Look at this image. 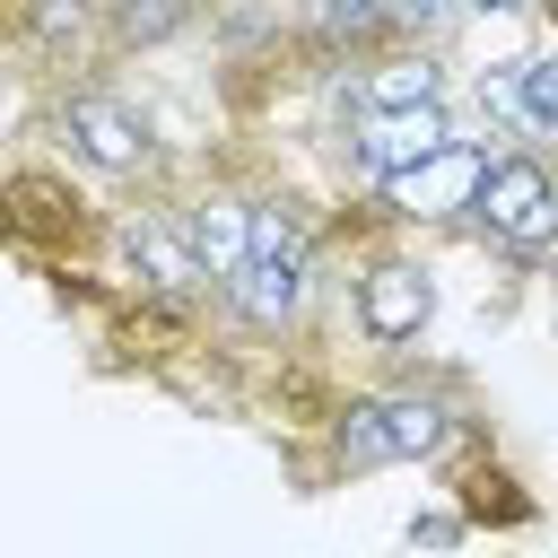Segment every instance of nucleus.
Instances as JSON below:
<instances>
[{"label": "nucleus", "instance_id": "3", "mask_svg": "<svg viewBox=\"0 0 558 558\" xmlns=\"http://www.w3.org/2000/svg\"><path fill=\"white\" fill-rule=\"evenodd\" d=\"M52 140H61L87 174H105V183H157V174H166L157 122H148L122 87H105L96 70H78V78L52 87Z\"/></svg>", "mask_w": 558, "mask_h": 558}, {"label": "nucleus", "instance_id": "7", "mask_svg": "<svg viewBox=\"0 0 558 558\" xmlns=\"http://www.w3.org/2000/svg\"><path fill=\"white\" fill-rule=\"evenodd\" d=\"M349 113H392V105H445L453 96V70H445V44H410V35H384L366 52H349V78H340Z\"/></svg>", "mask_w": 558, "mask_h": 558}, {"label": "nucleus", "instance_id": "5", "mask_svg": "<svg viewBox=\"0 0 558 558\" xmlns=\"http://www.w3.org/2000/svg\"><path fill=\"white\" fill-rule=\"evenodd\" d=\"M349 314H357L366 349L401 357V349L436 323V270H427V253H418L410 235H384L375 253H357V270H349Z\"/></svg>", "mask_w": 558, "mask_h": 558}, {"label": "nucleus", "instance_id": "16", "mask_svg": "<svg viewBox=\"0 0 558 558\" xmlns=\"http://www.w3.org/2000/svg\"><path fill=\"white\" fill-rule=\"evenodd\" d=\"M462 9H480V17H488V9H532V0H462Z\"/></svg>", "mask_w": 558, "mask_h": 558}, {"label": "nucleus", "instance_id": "9", "mask_svg": "<svg viewBox=\"0 0 558 558\" xmlns=\"http://www.w3.org/2000/svg\"><path fill=\"white\" fill-rule=\"evenodd\" d=\"M9 44H17L44 78H78V70L113 61L96 0H9Z\"/></svg>", "mask_w": 558, "mask_h": 558}, {"label": "nucleus", "instance_id": "8", "mask_svg": "<svg viewBox=\"0 0 558 558\" xmlns=\"http://www.w3.org/2000/svg\"><path fill=\"white\" fill-rule=\"evenodd\" d=\"M314 288H323V262H270V253H253L209 305H227L253 340H296L305 314H314Z\"/></svg>", "mask_w": 558, "mask_h": 558}, {"label": "nucleus", "instance_id": "14", "mask_svg": "<svg viewBox=\"0 0 558 558\" xmlns=\"http://www.w3.org/2000/svg\"><path fill=\"white\" fill-rule=\"evenodd\" d=\"M105 9V52H157L201 26V0H96Z\"/></svg>", "mask_w": 558, "mask_h": 558}, {"label": "nucleus", "instance_id": "13", "mask_svg": "<svg viewBox=\"0 0 558 558\" xmlns=\"http://www.w3.org/2000/svg\"><path fill=\"white\" fill-rule=\"evenodd\" d=\"M288 26H296L314 52L349 61V52H366V44L392 35V0H288Z\"/></svg>", "mask_w": 558, "mask_h": 558}, {"label": "nucleus", "instance_id": "12", "mask_svg": "<svg viewBox=\"0 0 558 558\" xmlns=\"http://www.w3.org/2000/svg\"><path fill=\"white\" fill-rule=\"evenodd\" d=\"M462 122H453V105H392V113H349V166H357V183H375V174H392V166H410V157H427V148H445Z\"/></svg>", "mask_w": 558, "mask_h": 558}, {"label": "nucleus", "instance_id": "18", "mask_svg": "<svg viewBox=\"0 0 558 558\" xmlns=\"http://www.w3.org/2000/svg\"><path fill=\"white\" fill-rule=\"evenodd\" d=\"M532 9H549V17H558V0H532Z\"/></svg>", "mask_w": 558, "mask_h": 558}, {"label": "nucleus", "instance_id": "17", "mask_svg": "<svg viewBox=\"0 0 558 558\" xmlns=\"http://www.w3.org/2000/svg\"><path fill=\"white\" fill-rule=\"evenodd\" d=\"M541 279H549V314H558V253H549V262H541Z\"/></svg>", "mask_w": 558, "mask_h": 558}, {"label": "nucleus", "instance_id": "11", "mask_svg": "<svg viewBox=\"0 0 558 558\" xmlns=\"http://www.w3.org/2000/svg\"><path fill=\"white\" fill-rule=\"evenodd\" d=\"M480 105H488L497 140H558V35L523 61H506L497 78H480Z\"/></svg>", "mask_w": 558, "mask_h": 558}, {"label": "nucleus", "instance_id": "1", "mask_svg": "<svg viewBox=\"0 0 558 558\" xmlns=\"http://www.w3.org/2000/svg\"><path fill=\"white\" fill-rule=\"evenodd\" d=\"M471 410L445 384H375V392H340L323 410V471L331 480H366L392 462H445L453 445H471Z\"/></svg>", "mask_w": 558, "mask_h": 558}, {"label": "nucleus", "instance_id": "15", "mask_svg": "<svg viewBox=\"0 0 558 558\" xmlns=\"http://www.w3.org/2000/svg\"><path fill=\"white\" fill-rule=\"evenodd\" d=\"M453 17H462V0H392V35H410V44H445Z\"/></svg>", "mask_w": 558, "mask_h": 558}, {"label": "nucleus", "instance_id": "10", "mask_svg": "<svg viewBox=\"0 0 558 558\" xmlns=\"http://www.w3.org/2000/svg\"><path fill=\"white\" fill-rule=\"evenodd\" d=\"M174 209H183V235H192L209 288H227L244 270V253H253V183L244 174H201Z\"/></svg>", "mask_w": 558, "mask_h": 558}, {"label": "nucleus", "instance_id": "2", "mask_svg": "<svg viewBox=\"0 0 558 558\" xmlns=\"http://www.w3.org/2000/svg\"><path fill=\"white\" fill-rule=\"evenodd\" d=\"M462 235L488 244V253L514 262V270H541V262L558 253V157H549L541 140H506V148L488 157L471 209H462Z\"/></svg>", "mask_w": 558, "mask_h": 558}, {"label": "nucleus", "instance_id": "6", "mask_svg": "<svg viewBox=\"0 0 558 558\" xmlns=\"http://www.w3.org/2000/svg\"><path fill=\"white\" fill-rule=\"evenodd\" d=\"M113 244H122L148 314H192V305L218 296L209 270H201V253H192V235H183V209H174V201H131V209L113 218Z\"/></svg>", "mask_w": 558, "mask_h": 558}, {"label": "nucleus", "instance_id": "4", "mask_svg": "<svg viewBox=\"0 0 558 558\" xmlns=\"http://www.w3.org/2000/svg\"><path fill=\"white\" fill-rule=\"evenodd\" d=\"M506 140L488 131H453L445 148H427V157H410V166H392V174H375V183H357L366 192V209H375V227L384 235H427V227H453L462 235V209H471V192H480V174H488V157H497Z\"/></svg>", "mask_w": 558, "mask_h": 558}]
</instances>
